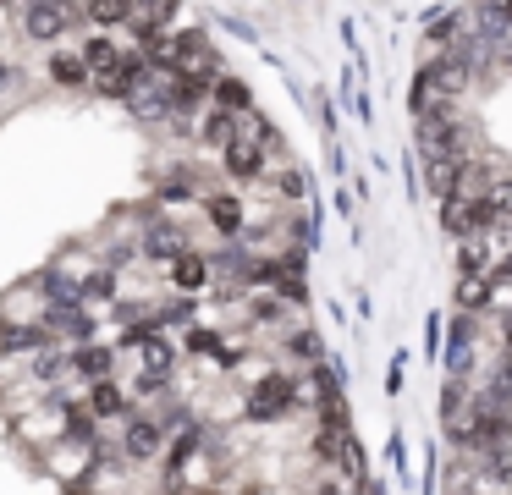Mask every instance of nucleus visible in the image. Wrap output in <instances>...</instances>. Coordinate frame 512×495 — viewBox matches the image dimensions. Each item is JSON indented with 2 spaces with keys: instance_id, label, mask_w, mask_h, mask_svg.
<instances>
[{
  "instance_id": "obj_1",
  "label": "nucleus",
  "mask_w": 512,
  "mask_h": 495,
  "mask_svg": "<svg viewBox=\"0 0 512 495\" xmlns=\"http://www.w3.org/2000/svg\"><path fill=\"white\" fill-rule=\"evenodd\" d=\"M39 457H45V473H50V479H56V484H67V490L78 495V484L89 479V468L105 457V451L89 440V429H83V424H72L67 435H61L56 446H45Z\"/></svg>"
},
{
  "instance_id": "obj_5",
  "label": "nucleus",
  "mask_w": 512,
  "mask_h": 495,
  "mask_svg": "<svg viewBox=\"0 0 512 495\" xmlns=\"http://www.w3.org/2000/svg\"><path fill=\"white\" fill-rule=\"evenodd\" d=\"M89 22H94L100 33L133 28V0H89Z\"/></svg>"
},
{
  "instance_id": "obj_3",
  "label": "nucleus",
  "mask_w": 512,
  "mask_h": 495,
  "mask_svg": "<svg viewBox=\"0 0 512 495\" xmlns=\"http://www.w3.org/2000/svg\"><path fill=\"white\" fill-rule=\"evenodd\" d=\"M72 28H78V6H72V0H23V33L28 39L56 44L61 33H72Z\"/></svg>"
},
{
  "instance_id": "obj_4",
  "label": "nucleus",
  "mask_w": 512,
  "mask_h": 495,
  "mask_svg": "<svg viewBox=\"0 0 512 495\" xmlns=\"http://www.w3.org/2000/svg\"><path fill=\"white\" fill-rule=\"evenodd\" d=\"M39 402H50L45 374H28V380H17V385H0V418H6V424H17L23 413H34Z\"/></svg>"
},
{
  "instance_id": "obj_2",
  "label": "nucleus",
  "mask_w": 512,
  "mask_h": 495,
  "mask_svg": "<svg viewBox=\"0 0 512 495\" xmlns=\"http://www.w3.org/2000/svg\"><path fill=\"white\" fill-rule=\"evenodd\" d=\"M72 424H78V413H72L67 402H56V396H50V402H39V407H34V413H23V418H17V424H12V435L23 440L28 451H45V446H56V440L67 435Z\"/></svg>"
},
{
  "instance_id": "obj_6",
  "label": "nucleus",
  "mask_w": 512,
  "mask_h": 495,
  "mask_svg": "<svg viewBox=\"0 0 512 495\" xmlns=\"http://www.w3.org/2000/svg\"><path fill=\"white\" fill-rule=\"evenodd\" d=\"M50 77H56L61 88L89 83V66H83V50H56V55H50Z\"/></svg>"
}]
</instances>
